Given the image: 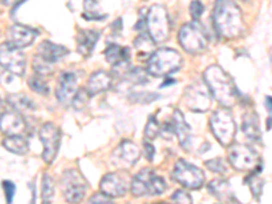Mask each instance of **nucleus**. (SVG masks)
Returning <instances> with one entry per match:
<instances>
[{
  "mask_svg": "<svg viewBox=\"0 0 272 204\" xmlns=\"http://www.w3.org/2000/svg\"><path fill=\"white\" fill-rule=\"evenodd\" d=\"M184 104L192 112H207L211 106V95L207 86L193 83L184 91Z\"/></svg>",
  "mask_w": 272,
  "mask_h": 204,
  "instance_id": "obj_12",
  "label": "nucleus"
},
{
  "mask_svg": "<svg viewBox=\"0 0 272 204\" xmlns=\"http://www.w3.org/2000/svg\"><path fill=\"white\" fill-rule=\"evenodd\" d=\"M267 130L270 131L271 130V116L268 117V121H267Z\"/></svg>",
  "mask_w": 272,
  "mask_h": 204,
  "instance_id": "obj_47",
  "label": "nucleus"
},
{
  "mask_svg": "<svg viewBox=\"0 0 272 204\" xmlns=\"http://www.w3.org/2000/svg\"><path fill=\"white\" fill-rule=\"evenodd\" d=\"M134 45L140 57H150L154 52L155 42L151 40V37L147 33H142L138 38H135Z\"/></svg>",
  "mask_w": 272,
  "mask_h": 204,
  "instance_id": "obj_28",
  "label": "nucleus"
},
{
  "mask_svg": "<svg viewBox=\"0 0 272 204\" xmlns=\"http://www.w3.org/2000/svg\"><path fill=\"white\" fill-rule=\"evenodd\" d=\"M210 128L213 131L215 139L225 147L232 145L237 132V127H236V121L232 112L225 106L214 112L210 119Z\"/></svg>",
  "mask_w": 272,
  "mask_h": 204,
  "instance_id": "obj_4",
  "label": "nucleus"
},
{
  "mask_svg": "<svg viewBox=\"0 0 272 204\" xmlns=\"http://www.w3.org/2000/svg\"><path fill=\"white\" fill-rule=\"evenodd\" d=\"M229 162L238 172L256 170L260 165L259 154L245 145L233 146L229 151Z\"/></svg>",
  "mask_w": 272,
  "mask_h": 204,
  "instance_id": "obj_10",
  "label": "nucleus"
},
{
  "mask_svg": "<svg viewBox=\"0 0 272 204\" xmlns=\"http://www.w3.org/2000/svg\"><path fill=\"white\" fill-rule=\"evenodd\" d=\"M83 18L87 20H104L106 15L99 12V4L97 0H84Z\"/></svg>",
  "mask_w": 272,
  "mask_h": 204,
  "instance_id": "obj_29",
  "label": "nucleus"
},
{
  "mask_svg": "<svg viewBox=\"0 0 272 204\" xmlns=\"http://www.w3.org/2000/svg\"><path fill=\"white\" fill-rule=\"evenodd\" d=\"M7 102L19 113H26V112H33L35 109V104L30 100L29 97L23 93L19 94H11L7 97Z\"/></svg>",
  "mask_w": 272,
  "mask_h": 204,
  "instance_id": "obj_27",
  "label": "nucleus"
},
{
  "mask_svg": "<svg viewBox=\"0 0 272 204\" xmlns=\"http://www.w3.org/2000/svg\"><path fill=\"white\" fill-rule=\"evenodd\" d=\"M208 191L210 194L214 195L218 200H222V202H233L234 200V195L230 188V185L226 180H213L210 184H208Z\"/></svg>",
  "mask_w": 272,
  "mask_h": 204,
  "instance_id": "obj_25",
  "label": "nucleus"
},
{
  "mask_svg": "<svg viewBox=\"0 0 272 204\" xmlns=\"http://www.w3.org/2000/svg\"><path fill=\"white\" fill-rule=\"evenodd\" d=\"M38 35V31L25 25H14L10 29V42L16 48H26L30 46Z\"/></svg>",
  "mask_w": 272,
  "mask_h": 204,
  "instance_id": "obj_19",
  "label": "nucleus"
},
{
  "mask_svg": "<svg viewBox=\"0 0 272 204\" xmlns=\"http://www.w3.org/2000/svg\"><path fill=\"white\" fill-rule=\"evenodd\" d=\"M3 146L8 150L10 153L16 155H25L29 150V143L22 135H11L3 140Z\"/></svg>",
  "mask_w": 272,
  "mask_h": 204,
  "instance_id": "obj_26",
  "label": "nucleus"
},
{
  "mask_svg": "<svg viewBox=\"0 0 272 204\" xmlns=\"http://www.w3.org/2000/svg\"><path fill=\"white\" fill-rule=\"evenodd\" d=\"M90 203H112V198H109L102 192H97L95 195H93L89 200Z\"/></svg>",
  "mask_w": 272,
  "mask_h": 204,
  "instance_id": "obj_41",
  "label": "nucleus"
},
{
  "mask_svg": "<svg viewBox=\"0 0 272 204\" xmlns=\"http://www.w3.org/2000/svg\"><path fill=\"white\" fill-rule=\"evenodd\" d=\"M3 1H4L7 5H14V4H16V3H18L19 0H3Z\"/></svg>",
  "mask_w": 272,
  "mask_h": 204,
  "instance_id": "obj_45",
  "label": "nucleus"
},
{
  "mask_svg": "<svg viewBox=\"0 0 272 204\" xmlns=\"http://www.w3.org/2000/svg\"><path fill=\"white\" fill-rule=\"evenodd\" d=\"M172 125H173L174 134L178 136V140H180V145L183 146L184 150L189 151V149L192 147V131H191V127L188 125V123L184 119L181 110L176 109L173 112V120H172Z\"/></svg>",
  "mask_w": 272,
  "mask_h": 204,
  "instance_id": "obj_18",
  "label": "nucleus"
},
{
  "mask_svg": "<svg viewBox=\"0 0 272 204\" xmlns=\"http://www.w3.org/2000/svg\"><path fill=\"white\" fill-rule=\"evenodd\" d=\"M189 12H191V16L193 18V20H199V18L204 12V4L200 0H193L191 5H189Z\"/></svg>",
  "mask_w": 272,
  "mask_h": 204,
  "instance_id": "obj_37",
  "label": "nucleus"
},
{
  "mask_svg": "<svg viewBox=\"0 0 272 204\" xmlns=\"http://www.w3.org/2000/svg\"><path fill=\"white\" fill-rule=\"evenodd\" d=\"M203 78L208 91L225 108H230L237 102L238 93L234 80L222 67L210 65L207 70L204 71Z\"/></svg>",
  "mask_w": 272,
  "mask_h": 204,
  "instance_id": "obj_2",
  "label": "nucleus"
},
{
  "mask_svg": "<svg viewBox=\"0 0 272 204\" xmlns=\"http://www.w3.org/2000/svg\"><path fill=\"white\" fill-rule=\"evenodd\" d=\"M3 190H4L5 199H7V203H12V199H14L15 191H16V187L12 181L10 180H4L3 181Z\"/></svg>",
  "mask_w": 272,
  "mask_h": 204,
  "instance_id": "obj_40",
  "label": "nucleus"
},
{
  "mask_svg": "<svg viewBox=\"0 0 272 204\" xmlns=\"http://www.w3.org/2000/svg\"><path fill=\"white\" fill-rule=\"evenodd\" d=\"M90 93L87 91V90H78L76 91V94L74 95V98H72V101H71V104H72V106H74V109L76 110H82L86 108V105L89 104V100H90Z\"/></svg>",
  "mask_w": 272,
  "mask_h": 204,
  "instance_id": "obj_34",
  "label": "nucleus"
},
{
  "mask_svg": "<svg viewBox=\"0 0 272 204\" xmlns=\"http://www.w3.org/2000/svg\"><path fill=\"white\" fill-rule=\"evenodd\" d=\"M40 139L44 146L42 160L50 165L56 158L60 147V131L53 123H45L40 130Z\"/></svg>",
  "mask_w": 272,
  "mask_h": 204,
  "instance_id": "obj_14",
  "label": "nucleus"
},
{
  "mask_svg": "<svg viewBox=\"0 0 272 204\" xmlns=\"http://www.w3.org/2000/svg\"><path fill=\"white\" fill-rule=\"evenodd\" d=\"M144 153H146V158L150 161V162H153L154 160V154H155V149H154V146L150 143V142H144Z\"/></svg>",
  "mask_w": 272,
  "mask_h": 204,
  "instance_id": "obj_42",
  "label": "nucleus"
},
{
  "mask_svg": "<svg viewBox=\"0 0 272 204\" xmlns=\"http://www.w3.org/2000/svg\"><path fill=\"white\" fill-rule=\"evenodd\" d=\"M37 55L41 56L42 59H45L49 63H57L60 59H63L64 56L68 55V49L63 46V45H57L50 42V41H44L41 42L38 46V52Z\"/></svg>",
  "mask_w": 272,
  "mask_h": 204,
  "instance_id": "obj_22",
  "label": "nucleus"
},
{
  "mask_svg": "<svg viewBox=\"0 0 272 204\" xmlns=\"http://www.w3.org/2000/svg\"><path fill=\"white\" fill-rule=\"evenodd\" d=\"M173 179L188 190H200L204 184V173L195 165L180 160L174 166Z\"/></svg>",
  "mask_w": 272,
  "mask_h": 204,
  "instance_id": "obj_9",
  "label": "nucleus"
},
{
  "mask_svg": "<svg viewBox=\"0 0 272 204\" xmlns=\"http://www.w3.org/2000/svg\"><path fill=\"white\" fill-rule=\"evenodd\" d=\"M213 22L218 35L225 40H234L245 30L243 12L233 0H217Z\"/></svg>",
  "mask_w": 272,
  "mask_h": 204,
  "instance_id": "obj_1",
  "label": "nucleus"
},
{
  "mask_svg": "<svg viewBox=\"0 0 272 204\" xmlns=\"http://www.w3.org/2000/svg\"><path fill=\"white\" fill-rule=\"evenodd\" d=\"M172 202L174 203H192V198H191V195L188 192H185V191L178 190L176 191L173 195H172V198H170Z\"/></svg>",
  "mask_w": 272,
  "mask_h": 204,
  "instance_id": "obj_39",
  "label": "nucleus"
},
{
  "mask_svg": "<svg viewBox=\"0 0 272 204\" xmlns=\"http://www.w3.org/2000/svg\"><path fill=\"white\" fill-rule=\"evenodd\" d=\"M129 78H131V80L134 83H138V85H143L146 82H149L146 71H143L142 68H136V70L131 71L129 72Z\"/></svg>",
  "mask_w": 272,
  "mask_h": 204,
  "instance_id": "obj_38",
  "label": "nucleus"
},
{
  "mask_svg": "<svg viewBox=\"0 0 272 204\" xmlns=\"http://www.w3.org/2000/svg\"><path fill=\"white\" fill-rule=\"evenodd\" d=\"M0 131L7 136L22 135L26 131V121L18 112H4L0 116Z\"/></svg>",
  "mask_w": 272,
  "mask_h": 204,
  "instance_id": "obj_17",
  "label": "nucleus"
},
{
  "mask_svg": "<svg viewBox=\"0 0 272 204\" xmlns=\"http://www.w3.org/2000/svg\"><path fill=\"white\" fill-rule=\"evenodd\" d=\"M174 83H176V80H174V79H169V80H166V82H165V83H163V85L161 86V87H166V86L174 85Z\"/></svg>",
  "mask_w": 272,
  "mask_h": 204,
  "instance_id": "obj_46",
  "label": "nucleus"
},
{
  "mask_svg": "<svg viewBox=\"0 0 272 204\" xmlns=\"http://www.w3.org/2000/svg\"><path fill=\"white\" fill-rule=\"evenodd\" d=\"M128 177L124 173H109L101 180V192L112 199L121 198L128 191Z\"/></svg>",
  "mask_w": 272,
  "mask_h": 204,
  "instance_id": "obj_16",
  "label": "nucleus"
},
{
  "mask_svg": "<svg viewBox=\"0 0 272 204\" xmlns=\"http://www.w3.org/2000/svg\"><path fill=\"white\" fill-rule=\"evenodd\" d=\"M146 14H147V11L146 10L140 11V18H139L138 23L135 25V30L142 31V30L146 29Z\"/></svg>",
  "mask_w": 272,
  "mask_h": 204,
  "instance_id": "obj_43",
  "label": "nucleus"
},
{
  "mask_svg": "<svg viewBox=\"0 0 272 204\" xmlns=\"http://www.w3.org/2000/svg\"><path fill=\"white\" fill-rule=\"evenodd\" d=\"M206 168L208 170H211L214 173H218V175H228L229 168L228 164L222 160V158H214V160L206 161Z\"/></svg>",
  "mask_w": 272,
  "mask_h": 204,
  "instance_id": "obj_35",
  "label": "nucleus"
},
{
  "mask_svg": "<svg viewBox=\"0 0 272 204\" xmlns=\"http://www.w3.org/2000/svg\"><path fill=\"white\" fill-rule=\"evenodd\" d=\"M78 91V78L74 72L64 71L61 72L57 80V87H56V98L60 104L68 106L74 95Z\"/></svg>",
  "mask_w": 272,
  "mask_h": 204,
  "instance_id": "obj_15",
  "label": "nucleus"
},
{
  "mask_svg": "<svg viewBox=\"0 0 272 204\" xmlns=\"http://www.w3.org/2000/svg\"><path fill=\"white\" fill-rule=\"evenodd\" d=\"M159 130H161V125L157 121V119L154 116H150L149 121L146 124V130H144V135L149 138V139H155L159 134Z\"/></svg>",
  "mask_w": 272,
  "mask_h": 204,
  "instance_id": "obj_36",
  "label": "nucleus"
},
{
  "mask_svg": "<svg viewBox=\"0 0 272 204\" xmlns=\"http://www.w3.org/2000/svg\"><path fill=\"white\" fill-rule=\"evenodd\" d=\"M33 70L38 76H48L53 72V63H49L41 56L35 55L33 57Z\"/></svg>",
  "mask_w": 272,
  "mask_h": 204,
  "instance_id": "obj_30",
  "label": "nucleus"
},
{
  "mask_svg": "<svg viewBox=\"0 0 272 204\" xmlns=\"http://www.w3.org/2000/svg\"><path fill=\"white\" fill-rule=\"evenodd\" d=\"M110 86H112V75L106 71H97L89 78L87 91L90 95H95L106 91Z\"/></svg>",
  "mask_w": 272,
  "mask_h": 204,
  "instance_id": "obj_23",
  "label": "nucleus"
},
{
  "mask_svg": "<svg viewBox=\"0 0 272 204\" xmlns=\"http://www.w3.org/2000/svg\"><path fill=\"white\" fill-rule=\"evenodd\" d=\"M166 183L153 169H142L131 181V192L136 198L157 196L166 191Z\"/></svg>",
  "mask_w": 272,
  "mask_h": 204,
  "instance_id": "obj_5",
  "label": "nucleus"
},
{
  "mask_svg": "<svg viewBox=\"0 0 272 204\" xmlns=\"http://www.w3.org/2000/svg\"><path fill=\"white\" fill-rule=\"evenodd\" d=\"M266 108H267L268 110V115L271 116V97H270V95L266 97Z\"/></svg>",
  "mask_w": 272,
  "mask_h": 204,
  "instance_id": "obj_44",
  "label": "nucleus"
},
{
  "mask_svg": "<svg viewBox=\"0 0 272 204\" xmlns=\"http://www.w3.org/2000/svg\"><path fill=\"white\" fill-rule=\"evenodd\" d=\"M99 33L95 30L83 29L78 31L76 34V49L80 55L89 57L93 53L95 45L98 42Z\"/></svg>",
  "mask_w": 272,
  "mask_h": 204,
  "instance_id": "obj_21",
  "label": "nucleus"
},
{
  "mask_svg": "<svg viewBox=\"0 0 272 204\" xmlns=\"http://www.w3.org/2000/svg\"><path fill=\"white\" fill-rule=\"evenodd\" d=\"M42 192H41V196H42V202L44 203H49L50 200L53 199L54 195V184L53 180L49 175H44L42 177Z\"/></svg>",
  "mask_w": 272,
  "mask_h": 204,
  "instance_id": "obj_31",
  "label": "nucleus"
},
{
  "mask_svg": "<svg viewBox=\"0 0 272 204\" xmlns=\"http://www.w3.org/2000/svg\"><path fill=\"white\" fill-rule=\"evenodd\" d=\"M29 87L35 93L42 95H48L50 91V87L48 86V83L42 79V76H31L29 79Z\"/></svg>",
  "mask_w": 272,
  "mask_h": 204,
  "instance_id": "obj_32",
  "label": "nucleus"
},
{
  "mask_svg": "<svg viewBox=\"0 0 272 204\" xmlns=\"http://www.w3.org/2000/svg\"><path fill=\"white\" fill-rule=\"evenodd\" d=\"M0 65L11 74L22 76L26 68L25 53L11 42H4L0 45Z\"/></svg>",
  "mask_w": 272,
  "mask_h": 204,
  "instance_id": "obj_11",
  "label": "nucleus"
},
{
  "mask_svg": "<svg viewBox=\"0 0 272 204\" xmlns=\"http://www.w3.org/2000/svg\"><path fill=\"white\" fill-rule=\"evenodd\" d=\"M140 158V149L131 140L121 142L110 157V162L117 169H128Z\"/></svg>",
  "mask_w": 272,
  "mask_h": 204,
  "instance_id": "obj_13",
  "label": "nucleus"
},
{
  "mask_svg": "<svg viewBox=\"0 0 272 204\" xmlns=\"http://www.w3.org/2000/svg\"><path fill=\"white\" fill-rule=\"evenodd\" d=\"M243 132L248 136V139L253 142L262 140V132L259 125V116L256 112H247L243 119Z\"/></svg>",
  "mask_w": 272,
  "mask_h": 204,
  "instance_id": "obj_24",
  "label": "nucleus"
},
{
  "mask_svg": "<svg viewBox=\"0 0 272 204\" xmlns=\"http://www.w3.org/2000/svg\"><path fill=\"white\" fill-rule=\"evenodd\" d=\"M183 65V56L177 50L162 48L147 59V72L153 76H166L178 71Z\"/></svg>",
  "mask_w": 272,
  "mask_h": 204,
  "instance_id": "obj_3",
  "label": "nucleus"
},
{
  "mask_svg": "<svg viewBox=\"0 0 272 204\" xmlns=\"http://www.w3.org/2000/svg\"><path fill=\"white\" fill-rule=\"evenodd\" d=\"M146 29L149 30V35L155 44L165 42L168 40L170 27H169L168 12L163 5L155 4L150 7V10L146 14Z\"/></svg>",
  "mask_w": 272,
  "mask_h": 204,
  "instance_id": "obj_7",
  "label": "nucleus"
},
{
  "mask_svg": "<svg viewBox=\"0 0 272 204\" xmlns=\"http://www.w3.org/2000/svg\"><path fill=\"white\" fill-rule=\"evenodd\" d=\"M61 190L64 199L68 203H78L82 199L87 191V183L78 170L68 169L65 170L61 177Z\"/></svg>",
  "mask_w": 272,
  "mask_h": 204,
  "instance_id": "obj_8",
  "label": "nucleus"
},
{
  "mask_svg": "<svg viewBox=\"0 0 272 204\" xmlns=\"http://www.w3.org/2000/svg\"><path fill=\"white\" fill-rule=\"evenodd\" d=\"M105 59L109 64L113 65L114 70L125 68L131 59V52L125 46H120L117 44L109 45L105 50Z\"/></svg>",
  "mask_w": 272,
  "mask_h": 204,
  "instance_id": "obj_20",
  "label": "nucleus"
},
{
  "mask_svg": "<svg viewBox=\"0 0 272 204\" xmlns=\"http://www.w3.org/2000/svg\"><path fill=\"white\" fill-rule=\"evenodd\" d=\"M248 185H249V188L252 191L253 198H256V199H260V196H262L263 192V187H264V180L260 179L258 175H252L249 176L245 181Z\"/></svg>",
  "mask_w": 272,
  "mask_h": 204,
  "instance_id": "obj_33",
  "label": "nucleus"
},
{
  "mask_svg": "<svg viewBox=\"0 0 272 204\" xmlns=\"http://www.w3.org/2000/svg\"><path fill=\"white\" fill-rule=\"evenodd\" d=\"M178 42L191 55H198L206 50L208 45V37L204 31L203 26L199 25L198 20H193L180 29Z\"/></svg>",
  "mask_w": 272,
  "mask_h": 204,
  "instance_id": "obj_6",
  "label": "nucleus"
}]
</instances>
